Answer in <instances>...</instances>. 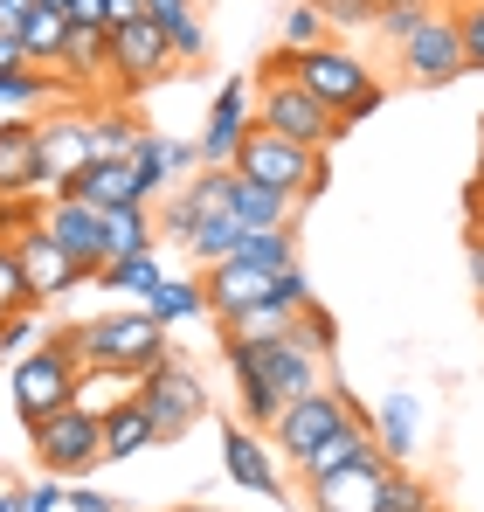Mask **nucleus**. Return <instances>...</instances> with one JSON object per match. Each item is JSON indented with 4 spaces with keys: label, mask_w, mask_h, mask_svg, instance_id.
Returning <instances> with one entry per match:
<instances>
[{
    "label": "nucleus",
    "mask_w": 484,
    "mask_h": 512,
    "mask_svg": "<svg viewBox=\"0 0 484 512\" xmlns=\"http://www.w3.org/2000/svg\"><path fill=\"white\" fill-rule=\"evenodd\" d=\"M478 236H484V215H478Z\"/></svg>",
    "instance_id": "bf43d9fd"
},
{
    "label": "nucleus",
    "mask_w": 484,
    "mask_h": 512,
    "mask_svg": "<svg viewBox=\"0 0 484 512\" xmlns=\"http://www.w3.org/2000/svg\"><path fill=\"white\" fill-rule=\"evenodd\" d=\"M464 7H471V0H464Z\"/></svg>",
    "instance_id": "680f3d73"
},
{
    "label": "nucleus",
    "mask_w": 484,
    "mask_h": 512,
    "mask_svg": "<svg viewBox=\"0 0 484 512\" xmlns=\"http://www.w3.org/2000/svg\"><path fill=\"white\" fill-rule=\"evenodd\" d=\"M146 312H153L160 326H187V319L208 312V284H201V277H166L160 291L146 298Z\"/></svg>",
    "instance_id": "cd10ccee"
},
{
    "label": "nucleus",
    "mask_w": 484,
    "mask_h": 512,
    "mask_svg": "<svg viewBox=\"0 0 484 512\" xmlns=\"http://www.w3.org/2000/svg\"><path fill=\"white\" fill-rule=\"evenodd\" d=\"M42 229H49V236L63 243V256H70L83 277L97 284V270L111 263V250H104V215H97V208H83V201H70V194H49Z\"/></svg>",
    "instance_id": "2eb2a0df"
},
{
    "label": "nucleus",
    "mask_w": 484,
    "mask_h": 512,
    "mask_svg": "<svg viewBox=\"0 0 484 512\" xmlns=\"http://www.w3.org/2000/svg\"><path fill=\"white\" fill-rule=\"evenodd\" d=\"M381 485H388V464H360V471L305 485V499H312V512H381Z\"/></svg>",
    "instance_id": "412c9836"
},
{
    "label": "nucleus",
    "mask_w": 484,
    "mask_h": 512,
    "mask_svg": "<svg viewBox=\"0 0 484 512\" xmlns=\"http://www.w3.org/2000/svg\"><path fill=\"white\" fill-rule=\"evenodd\" d=\"M49 7H70V0H49Z\"/></svg>",
    "instance_id": "13d9d810"
},
{
    "label": "nucleus",
    "mask_w": 484,
    "mask_h": 512,
    "mask_svg": "<svg viewBox=\"0 0 484 512\" xmlns=\"http://www.w3.org/2000/svg\"><path fill=\"white\" fill-rule=\"evenodd\" d=\"M77 381H83V360L70 353L63 333H49L42 346H28V353L14 360L7 402H14L21 423L35 429V423H49V416H63V409H77Z\"/></svg>",
    "instance_id": "7ed1b4c3"
},
{
    "label": "nucleus",
    "mask_w": 484,
    "mask_h": 512,
    "mask_svg": "<svg viewBox=\"0 0 484 512\" xmlns=\"http://www.w3.org/2000/svg\"><path fill=\"white\" fill-rule=\"evenodd\" d=\"M28 56H21V35H0V70H21Z\"/></svg>",
    "instance_id": "603ef678"
},
{
    "label": "nucleus",
    "mask_w": 484,
    "mask_h": 512,
    "mask_svg": "<svg viewBox=\"0 0 484 512\" xmlns=\"http://www.w3.org/2000/svg\"><path fill=\"white\" fill-rule=\"evenodd\" d=\"M422 21H429V7H395V14H381V21H374V28H381V35H388V42H408V35H415V28H422Z\"/></svg>",
    "instance_id": "a18cd8bd"
},
{
    "label": "nucleus",
    "mask_w": 484,
    "mask_h": 512,
    "mask_svg": "<svg viewBox=\"0 0 484 512\" xmlns=\"http://www.w3.org/2000/svg\"><path fill=\"white\" fill-rule=\"evenodd\" d=\"M236 173L242 180L277 187L284 201H319L325 194V153L291 146V139L270 132V125H249V139H242V153H236Z\"/></svg>",
    "instance_id": "39448f33"
},
{
    "label": "nucleus",
    "mask_w": 484,
    "mask_h": 512,
    "mask_svg": "<svg viewBox=\"0 0 484 512\" xmlns=\"http://www.w3.org/2000/svg\"><path fill=\"white\" fill-rule=\"evenodd\" d=\"M97 167V139H90V118H42V173H49V194H63L70 180Z\"/></svg>",
    "instance_id": "f3484780"
},
{
    "label": "nucleus",
    "mask_w": 484,
    "mask_h": 512,
    "mask_svg": "<svg viewBox=\"0 0 484 512\" xmlns=\"http://www.w3.org/2000/svg\"><path fill=\"white\" fill-rule=\"evenodd\" d=\"M222 471L236 478L242 492H256V499H284V471H277V457L263 450V436L249 423L222 429Z\"/></svg>",
    "instance_id": "a211bd4d"
},
{
    "label": "nucleus",
    "mask_w": 484,
    "mask_h": 512,
    "mask_svg": "<svg viewBox=\"0 0 484 512\" xmlns=\"http://www.w3.org/2000/svg\"><path fill=\"white\" fill-rule=\"evenodd\" d=\"M139 132H146V125H132L125 111H97V118H90L97 160H132V153H139Z\"/></svg>",
    "instance_id": "f704fd0d"
},
{
    "label": "nucleus",
    "mask_w": 484,
    "mask_h": 512,
    "mask_svg": "<svg viewBox=\"0 0 484 512\" xmlns=\"http://www.w3.org/2000/svg\"><path fill=\"white\" fill-rule=\"evenodd\" d=\"M28 512H70V485L49 478V485H28Z\"/></svg>",
    "instance_id": "de8ad7c7"
},
{
    "label": "nucleus",
    "mask_w": 484,
    "mask_h": 512,
    "mask_svg": "<svg viewBox=\"0 0 484 512\" xmlns=\"http://www.w3.org/2000/svg\"><path fill=\"white\" fill-rule=\"evenodd\" d=\"M180 14H194V0H146V21H160V28H173Z\"/></svg>",
    "instance_id": "8fccbe9b"
},
{
    "label": "nucleus",
    "mask_w": 484,
    "mask_h": 512,
    "mask_svg": "<svg viewBox=\"0 0 484 512\" xmlns=\"http://www.w3.org/2000/svg\"><path fill=\"white\" fill-rule=\"evenodd\" d=\"M0 326H7V312H0Z\"/></svg>",
    "instance_id": "052dcab7"
},
{
    "label": "nucleus",
    "mask_w": 484,
    "mask_h": 512,
    "mask_svg": "<svg viewBox=\"0 0 484 512\" xmlns=\"http://www.w3.org/2000/svg\"><path fill=\"white\" fill-rule=\"evenodd\" d=\"M353 416V395L346 388H312V395H298V402H284V416H277V450L291 457V464H305L312 450H319L332 429Z\"/></svg>",
    "instance_id": "9d476101"
},
{
    "label": "nucleus",
    "mask_w": 484,
    "mask_h": 512,
    "mask_svg": "<svg viewBox=\"0 0 484 512\" xmlns=\"http://www.w3.org/2000/svg\"><path fill=\"white\" fill-rule=\"evenodd\" d=\"M111 70H118V84L146 90L160 84V77H173V42H166L160 21H125V28H111Z\"/></svg>",
    "instance_id": "9b49d317"
},
{
    "label": "nucleus",
    "mask_w": 484,
    "mask_h": 512,
    "mask_svg": "<svg viewBox=\"0 0 484 512\" xmlns=\"http://www.w3.org/2000/svg\"><path fill=\"white\" fill-rule=\"evenodd\" d=\"M139 402H146V416H153V429H160V443H180L187 429L208 416V388H201V374L180 367V360H166L160 374L139 381Z\"/></svg>",
    "instance_id": "6e6552de"
},
{
    "label": "nucleus",
    "mask_w": 484,
    "mask_h": 512,
    "mask_svg": "<svg viewBox=\"0 0 484 512\" xmlns=\"http://www.w3.org/2000/svg\"><path fill=\"white\" fill-rule=\"evenodd\" d=\"M222 360H229V374H236L242 423L249 429H277L284 402L325 388L319 381V353H305L291 333H284V340H236V333H222Z\"/></svg>",
    "instance_id": "f257e3e1"
},
{
    "label": "nucleus",
    "mask_w": 484,
    "mask_h": 512,
    "mask_svg": "<svg viewBox=\"0 0 484 512\" xmlns=\"http://www.w3.org/2000/svg\"><path fill=\"white\" fill-rule=\"evenodd\" d=\"M70 35H77V21L63 14V7H35L28 14V28H21V56L35 63V70H63V56H70Z\"/></svg>",
    "instance_id": "5701e85b"
},
{
    "label": "nucleus",
    "mask_w": 484,
    "mask_h": 512,
    "mask_svg": "<svg viewBox=\"0 0 484 512\" xmlns=\"http://www.w3.org/2000/svg\"><path fill=\"white\" fill-rule=\"evenodd\" d=\"M153 443H160V429H153L139 388H132V402H118V409L104 416V464H125V457H139V450H153Z\"/></svg>",
    "instance_id": "b1692460"
},
{
    "label": "nucleus",
    "mask_w": 484,
    "mask_h": 512,
    "mask_svg": "<svg viewBox=\"0 0 484 512\" xmlns=\"http://www.w3.org/2000/svg\"><path fill=\"white\" fill-rule=\"evenodd\" d=\"M277 277L284 270H263V263H215V270H201V284H208V312L222 319V326H236L242 312H256V305H277Z\"/></svg>",
    "instance_id": "f8f14e48"
},
{
    "label": "nucleus",
    "mask_w": 484,
    "mask_h": 512,
    "mask_svg": "<svg viewBox=\"0 0 484 512\" xmlns=\"http://www.w3.org/2000/svg\"><path fill=\"white\" fill-rule=\"evenodd\" d=\"M374 443H381L388 464L415 457V395H388V402L374 409Z\"/></svg>",
    "instance_id": "bb28decb"
},
{
    "label": "nucleus",
    "mask_w": 484,
    "mask_h": 512,
    "mask_svg": "<svg viewBox=\"0 0 484 512\" xmlns=\"http://www.w3.org/2000/svg\"><path fill=\"white\" fill-rule=\"evenodd\" d=\"M402 70H408V84H422V90L457 84V77L471 70V63H464V21L429 7V21L402 42Z\"/></svg>",
    "instance_id": "1a4fd4ad"
},
{
    "label": "nucleus",
    "mask_w": 484,
    "mask_h": 512,
    "mask_svg": "<svg viewBox=\"0 0 484 512\" xmlns=\"http://www.w3.org/2000/svg\"><path fill=\"white\" fill-rule=\"evenodd\" d=\"M457 21H464V63L484 77V0H471V7H457Z\"/></svg>",
    "instance_id": "79ce46f5"
},
{
    "label": "nucleus",
    "mask_w": 484,
    "mask_h": 512,
    "mask_svg": "<svg viewBox=\"0 0 484 512\" xmlns=\"http://www.w3.org/2000/svg\"><path fill=\"white\" fill-rule=\"evenodd\" d=\"M360 464H388V457H381V443H374V416L353 402V416H346V423H339V429H332V436L319 443V450L298 464V485H319V478L360 471Z\"/></svg>",
    "instance_id": "ddd939ff"
},
{
    "label": "nucleus",
    "mask_w": 484,
    "mask_h": 512,
    "mask_svg": "<svg viewBox=\"0 0 484 512\" xmlns=\"http://www.w3.org/2000/svg\"><path fill=\"white\" fill-rule=\"evenodd\" d=\"M291 340L305 346V353H332V346H339V326H332V312H325L319 298H312V305H305V312H298V326H291Z\"/></svg>",
    "instance_id": "58836bf2"
},
{
    "label": "nucleus",
    "mask_w": 484,
    "mask_h": 512,
    "mask_svg": "<svg viewBox=\"0 0 484 512\" xmlns=\"http://www.w3.org/2000/svg\"><path fill=\"white\" fill-rule=\"evenodd\" d=\"M166 42H173V63H201V56H208V28H201V14H180V21L166 28Z\"/></svg>",
    "instance_id": "ea45409f"
},
{
    "label": "nucleus",
    "mask_w": 484,
    "mask_h": 512,
    "mask_svg": "<svg viewBox=\"0 0 484 512\" xmlns=\"http://www.w3.org/2000/svg\"><path fill=\"white\" fill-rule=\"evenodd\" d=\"M153 243H160L153 208L132 201V208H111V215H104V250H111V263H118V256H146Z\"/></svg>",
    "instance_id": "a878e982"
},
{
    "label": "nucleus",
    "mask_w": 484,
    "mask_h": 512,
    "mask_svg": "<svg viewBox=\"0 0 484 512\" xmlns=\"http://www.w3.org/2000/svg\"><path fill=\"white\" fill-rule=\"evenodd\" d=\"M291 77L312 90L325 111H339L346 125H360V118H374V111L388 104V90L374 84V70H367L353 49H339V42H319V49L291 56Z\"/></svg>",
    "instance_id": "20e7f679"
},
{
    "label": "nucleus",
    "mask_w": 484,
    "mask_h": 512,
    "mask_svg": "<svg viewBox=\"0 0 484 512\" xmlns=\"http://www.w3.org/2000/svg\"><path fill=\"white\" fill-rule=\"evenodd\" d=\"M478 305H484V298H478Z\"/></svg>",
    "instance_id": "e2e57ef3"
},
{
    "label": "nucleus",
    "mask_w": 484,
    "mask_h": 512,
    "mask_svg": "<svg viewBox=\"0 0 484 512\" xmlns=\"http://www.w3.org/2000/svg\"><path fill=\"white\" fill-rule=\"evenodd\" d=\"M28 443H35L42 471H49V478H63V485H83V478L104 464V423H97V416H83V409H63V416L35 423V429H28Z\"/></svg>",
    "instance_id": "0eeeda50"
},
{
    "label": "nucleus",
    "mask_w": 484,
    "mask_h": 512,
    "mask_svg": "<svg viewBox=\"0 0 484 512\" xmlns=\"http://www.w3.org/2000/svg\"><path fill=\"white\" fill-rule=\"evenodd\" d=\"M187 256H194L201 270H215V263H236V256H242V222H236V215H215V222H201V229H194V243H187Z\"/></svg>",
    "instance_id": "c756f323"
},
{
    "label": "nucleus",
    "mask_w": 484,
    "mask_h": 512,
    "mask_svg": "<svg viewBox=\"0 0 484 512\" xmlns=\"http://www.w3.org/2000/svg\"><path fill=\"white\" fill-rule=\"evenodd\" d=\"M42 298H35V284H28V270H21V250H14V236H0V312L14 319V312H35Z\"/></svg>",
    "instance_id": "72a5a7b5"
},
{
    "label": "nucleus",
    "mask_w": 484,
    "mask_h": 512,
    "mask_svg": "<svg viewBox=\"0 0 484 512\" xmlns=\"http://www.w3.org/2000/svg\"><path fill=\"white\" fill-rule=\"evenodd\" d=\"M146 14V0H111V28H125V21H139Z\"/></svg>",
    "instance_id": "3c124183"
},
{
    "label": "nucleus",
    "mask_w": 484,
    "mask_h": 512,
    "mask_svg": "<svg viewBox=\"0 0 484 512\" xmlns=\"http://www.w3.org/2000/svg\"><path fill=\"white\" fill-rule=\"evenodd\" d=\"M319 42H332L325 7H319V0H298V7L284 14V49H291V56H305V49H319Z\"/></svg>",
    "instance_id": "c9c22d12"
},
{
    "label": "nucleus",
    "mask_w": 484,
    "mask_h": 512,
    "mask_svg": "<svg viewBox=\"0 0 484 512\" xmlns=\"http://www.w3.org/2000/svg\"><path fill=\"white\" fill-rule=\"evenodd\" d=\"M49 187L42 173V118H7L0 125V201H35Z\"/></svg>",
    "instance_id": "dca6fc26"
},
{
    "label": "nucleus",
    "mask_w": 484,
    "mask_h": 512,
    "mask_svg": "<svg viewBox=\"0 0 484 512\" xmlns=\"http://www.w3.org/2000/svg\"><path fill=\"white\" fill-rule=\"evenodd\" d=\"M381 14H395V7H436V0H374Z\"/></svg>",
    "instance_id": "6e6d98bb"
},
{
    "label": "nucleus",
    "mask_w": 484,
    "mask_h": 512,
    "mask_svg": "<svg viewBox=\"0 0 484 512\" xmlns=\"http://www.w3.org/2000/svg\"><path fill=\"white\" fill-rule=\"evenodd\" d=\"M319 7H325V28H367V21H381L374 0H319Z\"/></svg>",
    "instance_id": "a19ab883"
},
{
    "label": "nucleus",
    "mask_w": 484,
    "mask_h": 512,
    "mask_svg": "<svg viewBox=\"0 0 484 512\" xmlns=\"http://www.w3.org/2000/svg\"><path fill=\"white\" fill-rule=\"evenodd\" d=\"M63 14H70L77 28H90V35H111V0H70Z\"/></svg>",
    "instance_id": "c03bdc74"
},
{
    "label": "nucleus",
    "mask_w": 484,
    "mask_h": 512,
    "mask_svg": "<svg viewBox=\"0 0 484 512\" xmlns=\"http://www.w3.org/2000/svg\"><path fill=\"white\" fill-rule=\"evenodd\" d=\"M256 125H270V132H284L291 146H312V153H325V146L346 132V118L325 111L298 77H270V84H263V97H256Z\"/></svg>",
    "instance_id": "423d86ee"
},
{
    "label": "nucleus",
    "mask_w": 484,
    "mask_h": 512,
    "mask_svg": "<svg viewBox=\"0 0 484 512\" xmlns=\"http://www.w3.org/2000/svg\"><path fill=\"white\" fill-rule=\"evenodd\" d=\"M0 512H28V492L21 485H0Z\"/></svg>",
    "instance_id": "5fc2aeb1"
},
{
    "label": "nucleus",
    "mask_w": 484,
    "mask_h": 512,
    "mask_svg": "<svg viewBox=\"0 0 484 512\" xmlns=\"http://www.w3.org/2000/svg\"><path fill=\"white\" fill-rule=\"evenodd\" d=\"M291 326H298L291 305H256V312H242L236 326H222V333H236V340H284Z\"/></svg>",
    "instance_id": "4c0bfd02"
},
{
    "label": "nucleus",
    "mask_w": 484,
    "mask_h": 512,
    "mask_svg": "<svg viewBox=\"0 0 484 512\" xmlns=\"http://www.w3.org/2000/svg\"><path fill=\"white\" fill-rule=\"evenodd\" d=\"M249 125H256V111H249V77H229V84L215 90V104H208L201 139H194V146H201V167H236Z\"/></svg>",
    "instance_id": "4468645a"
},
{
    "label": "nucleus",
    "mask_w": 484,
    "mask_h": 512,
    "mask_svg": "<svg viewBox=\"0 0 484 512\" xmlns=\"http://www.w3.org/2000/svg\"><path fill=\"white\" fill-rule=\"evenodd\" d=\"M132 388H139V381H125V374H104V367H83V381H77V409H83V416H97V423H104V416H111L118 402H132Z\"/></svg>",
    "instance_id": "2f4dec72"
},
{
    "label": "nucleus",
    "mask_w": 484,
    "mask_h": 512,
    "mask_svg": "<svg viewBox=\"0 0 484 512\" xmlns=\"http://www.w3.org/2000/svg\"><path fill=\"white\" fill-rule=\"evenodd\" d=\"M14 250H21V270H28V284H35V298H42V305H49V298H63V291H77V284H90L42 222H35V229H21V236H14Z\"/></svg>",
    "instance_id": "6ab92c4d"
},
{
    "label": "nucleus",
    "mask_w": 484,
    "mask_h": 512,
    "mask_svg": "<svg viewBox=\"0 0 484 512\" xmlns=\"http://www.w3.org/2000/svg\"><path fill=\"white\" fill-rule=\"evenodd\" d=\"M56 90H63L56 70H35V63L0 70V104H7V111H28V104H42V97H56Z\"/></svg>",
    "instance_id": "473e14b6"
},
{
    "label": "nucleus",
    "mask_w": 484,
    "mask_h": 512,
    "mask_svg": "<svg viewBox=\"0 0 484 512\" xmlns=\"http://www.w3.org/2000/svg\"><path fill=\"white\" fill-rule=\"evenodd\" d=\"M63 340H70V353H77L83 367H104V374H125V381H146V374H160L166 360H173L166 326L146 305L139 312H97L83 326H63Z\"/></svg>",
    "instance_id": "f03ea898"
},
{
    "label": "nucleus",
    "mask_w": 484,
    "mask_h": 512,
    "mask_svg": "<svg viewBox=\"0 0 484 512\" xmlns=\"http://www.w3.org/2000/svg\"><path fill=\"white\" fill-rule=\"evenodd\" d=\"M194 167H201V146H187V139H160V132H139L132 173H139V201H146V208L160 201L180 173H194Z\"/></svg>",
    "instance_id": "aec40b11"
},
{
    "label": "nucleus",
    "mask_w": 484,
    "mask_h": 512,
    "mask_svg": "<svg viewBox=\"0 0 484 512\" xmlns=\"http://www.w3.org/2000/svg\"><path fill=\"white\" fill-rule=\"evenodd\" d=\"M97 284H104V291H132V298H153V291L166 284V263H160V250L118 256V263H104V270H97Z\"/></svg>",
    "instance_id": "c85d7f7f"
},
{
    "label": "nucleus",
    "mask_w": 484,
    "mask_h": 512,
    "mask_svg": "<svg viewBox=\"0 0 484 512\" xmlns=\"http://www.w3.org/2000/svg\"><path fill=\"white\" fill-rule=\"evenodd\" d=\"M229 215H236L242 229H291V215H298V201H284L277 187H263V180H242V173H236V194H229Z\"/></svg>",
    "instance_id": "393cba45"
},
{
    "label": "nucleus",
    "mask_w": 484,
    "mask_h": 512,
    "mask_svg": "<svg viewBox=\"0 0 484 512\" xmlns=\"http://www.w3.org/2000/svg\"><path fill=\"white\" fill-rule=\"evenodd\" d=\"M70 512H132V506L111 499V492H97V485H70Z\"/></svg>",
    "instance_id": "49530a36"
},
{
    "label": "nucleus",
    "mask_w": 484,
    "mask_h": 512,
    "mask_svg": "<svg viewBox=\"0 0 484 512\" xmlns=\"http://www.w3.org/2000/svg\"><path fill=\"white\" fill-rule=\"evenodd\" d=\"M180 512H215V506H180Z\"/></svg>",
    "instance_id": "4d7b16f0"
},
{
    "label": "nucleus",
    "mask_w": 484,
    "mask_h": 512,
    "mask_svg": "<svg viewBox=\"0 0 484 512\" xmlns=\"http://www.w3.org/2000/svg\"><path fill=\"white\" fill-rule=\"evenodd\" d=\"M381 512H436V492L402 471V464H388V485H381Z\"/></svg>",
    "instance_id": "e433bc0d"
},
{
    "label": "nucleus",
    "mask_w": 484,
    "mask_h": 512,
    "mask_svg": "<svg viewBox=\"0 0 484 512\" xmlns=\"http://www.w3.org/2000/svg\"><path fill=\"white\" fill-rule=\"evenodd\" d=\"M471 284H478V298H484V236L471 229Z\"/></svg>",
    "instance_id": "864d4df0"
},
{
    "label": "nucleus",
    "mask_w": 484,
    "mask_h": 512,
    "mask_svg": "<svg viewBox=\"0 0 484 512\" xmlns=\"http://www.w3.org/2000/svg\"><path fill=\"white\" fill-rule=\"evenodd\" d=\"M28 340H35V312H14V319L0 326V360H7V353L21 360V353H28Z\"/></svg>",
    "instance_id": "37998d69"
},
{
    "label": "nucleus",
    "mask_w": 484,
    "mask_h": 512,
    "mask_svg": "<svg viewBox=\"0 0 484 512\" xmlns=\"http://www.w3.org/2000/svg\"><path fill=\"white\" fill-rule=\"evenodd\" d=\"M63 70H70V84H104V77H118V70H111V35H90V28H77V35H70Z\"/></svg>",
    "instance_id": "7c9ffc66"
},
{
    "label": "nucleus",
    "mask_w": 484,
    "mask_h": 512,
    "mask_svg": "<svg viewBox=\"0 0 484 512\" xmlns=\"http://www.w3.org/2000/svg\"><path fill=\"white\" fill-rule=\"evenodd\" d=\"M35 7H42V0H0V35H21Z\"/></svg>",
    "instance_id": "09e8293b"
},
{
    "label": "nucleus",
    "mask_w": 484,
    "mask_h": 512,
    "mask_svg": "<svg viewBox=\"0 0 484 512\" xmlns=\"http://www.w3.org/2000/svg\"><path fill=\"white\" fill-rule=\"evenodd\" d=\"M63 194L83 201V208H97V215H111V208H132V201H139V173H132V160H97V167L83 173V180H70ZM139 208H146V201H139Z\"/></svg>",
    "instance_id": "4be33fe9"
}]
</instances>
